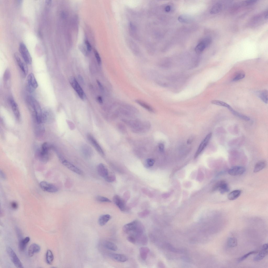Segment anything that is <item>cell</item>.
Segmentation results:
<instances>
[{"label":"cell","mask_w":268,"mask_h":268,"mask_svg":"<svg viewBox=\"0 0 268 268\" xmlns=\"http://www.w3.org/2000/svg\"><path fill=\"white\" fill-rule=\"evenodd\" d=\"M139 222L137 220H135L126 224L123 227V230L126 233L132 234L136 231Z\"/></svg>","instance_id":"cell-10"},{"label":"cell","mask_w":268,"mask_h":268,"mask_svg":"<svg viewBox=\"0 0 268 268\" xmlns=\"http://www.w3.org/2000/svg\"><path fill=\"white\" fill-rule=\"evenodd\" d=\"M158 147L160 151L161 152H164V144L161 143H160L158 145Z\"/></svg>","instance_id":"cell-53"},{"label":"cell","mask_w":268,"mask_h":268,"mask_svg":"<svg viewBox=\"0 0 268 268\" xmlns=\"http://www.w3.org/2000/svg\"><path fill=\"white\" fill-rule=\"evenodd\" d=\"M245 76V73L243 71H238L235 73L232 79V81H235L239 80L244 78Z\"/></svg>","instance_id":"cell-25"},{"label":"cell","mask_w":268,"mask_h":268,"mask_svg":"<svg viewBox=\"0 0 268 268\" xmlns=\"http://www.w3.org/2000/svg\"><path fill=\"white\" fill-rule=\"evenodd\" d=\"M97 99L98 102L100 103H102L103 102V100L102 97L100 96H98L97 98Z\"/></svg>","instance_id":"cell-58"},{"label":"cell","mask_w":268,"mask_h":268,"mask_svg":"<svg viewBox=\"0 0 268 268\" xmlns=\"http://www.w3.org/2000/svg\"><path fill=\"white\" fill-rule=\"evenodd\" d=\"M237 241L235 238L230 237L228 239L227 242V245L229 247H234L237 246Z\"/></svg>","instance_id":"cell-35"},{"label":"cell","mask_w":268,"mask_h":268,"mask_svg":"<svg viewBox=\"0 0 268 268\" xmlns=\"http://www.w3.org/2000/svg\"><path fill=\"white\" fill-rule=\"evenodd\" d=\"M205 40L199 42L196 46L195 48L196 52L199 54L201 53L206 47L209 45Z\"/></svg>","instance_id":"cell-22"},{"label":"cell","mask_w":268,"mask_h":268,"mask_svg":"<svg viewBox=\"0 0 268 268\" xmlns=\"http://www.w3.org/2000/svg\"><path fill=\"white\" fill-rule=\"evenodd\" d=\"M127 239L129 241L133 244L137 242L135 237L132 234H130L127 237Z\"/></svg>","instance_id":"cell-43"},{"label":"cell","mask_w":268,"mask_h":268,"mask_svg":"<svg viewBox=\"0 0 268 268\" xmlns=\"http://www.w3.org/2000/svg\"><path fill=\"white\" fill-rule=\"evenodd\" d=\"M211 103L214 104L227 108L228 109L231 107L230 105L227 103L219 100H212L211 101Z\"/></svg>","instance_id":"cell-38"},{"label":"cell","mask_w":268,"mask_h":268,"mask_svg":"<svg viewBox=\"0 0 268 268\" xmlns=\"http://www.w3.org/2000/svg\"><path fill=\"white\" fill-rule=\"evenodd\" d=\"M111 218V216L109 214L103 215L99 217L98 222L99 225L101 226L105 225Z\"/></svg>","instance_id":"cell-24"},{"label":"cell","mask_w":268,"mask_h":268,"mask_svg":"<svg viewBox=\"0 0 268 268\" xmlns=\"http://www.w3.org/2000/svg\"><path fill=\"white\" fill-rule=\"evenodd\" d=\"M258 95L260 98L265 103L268 102V92L266 90H263L258 92Z\"/></svg>","instance_id":"cell-31"},{"label":"cell","mask_w":268,"mask_h":268,"mask_svg":"<svg viewBox=\"0 0 268 268\" xmlns=\"http://www.w3.org/2000/svg\"><path fill=\"white\" fill-rule=\"evenodd\" d=\"M167 245L168 248L171 251L174 252H175L177 253H180L182 252V251L180 249H178L173 247L170 244H168Z\"/></svg>","instance_id":"cell-47"},{"label":"cell","mask_w":268,"mask_h":268,"mask_svg":"<svg viewBox=\"0 0 268 268\" xmlns=\"http://www.w3.org/2000/svg\"><path fill=\"white\" fill-rule=\"evenodd\" d=\"M113 200L115 204L121 211H124L126 209L125 201L119 196L115 195L113 197Z\"/></svg>","instance_id":"cell-16"},{"label":"cell","mask_w":268,"mask_h":268,"mask_svg":"<svg viewBox=\"0 0 268 268\" xmlns=\"http://www.w3.org/2000/svg\"><path fill=\"white\" fill-rule=\"evenodd\" d=\"M26 102L29 110L32 113L36 122L42 124L41 121L42 110L38 102L35 98L30 96L27 97Z\"/></svg>","instance_id":"cell-1"},{"label":"cell","mask_w":268,"mask_h":268,"mask_svg":"<svg viewBox=\"0 0 268 268\" xmlns=\"http://www.w3.org/2000/svg\"><path fill=\"white\" fill-rule=\"evenodd\" d=\"M30 240V238L28 237L21 240L19 242V247L21 251L24 250L27 244Z\"/></svg>","instance_id":"cell-32"},{"label":"cell","mask_w":268,"mask_h":268,"mask_svg":"<svg viewBox=\"0 0 268 268\" xmlns=\"http://www.w3.org/2000/svg\"><path fill=\"white\" fill-rule=\"evenodd\" d=\"M245 171V168L242 166H236L231 168L228 171V174L232 176H236L243 174Z\"/></svg>","instance_id":"cell-14"},{"label":"cell","mask_w":268,"mask_h":268,"mask_svg":"<svg viewBox=\"0 0 268 268\" xmlns=\"http://www.w3.org/2000/svg\"><path fill=\"white\" fill-rule=\"evenodd\" d=\"M118 128L122 132L124 133L126 132V130L125 126L122 124H119L118 125Z\"/></svg>","instance_id":"cell-50"},{"label":"cell","mask_w":268,"mask_h":268,"mask_svg":"<svg viewBox=\"0 0 268 268\" xmlns=\"http://www.w3.org/2000/svg\"><path fill=\"white\" fill-rule=\"evenodd\" d=\"M150 211L148 210H145L139 213L138 214L139 216L142 218H145L149 215Z\"/></svg>","instance_id":"cell-45"},{"label":"cell","mask_w":268,"mask_h":268,"mask_svg":"<svg viewBox=\"0 0 268 268\" xmlns=\"http://www.w3.org/2000/svg\"><path fill=\"white\" fill-rule=\"evenodd\" d=\"M149 251V249L147 247H142L139 249L140 256L143 260H145L146 259Z\"/></svg>","instance_id":"cell-29"},{"label":"cell","mask_w":268,"mask_h":268,"mask_svg":"<svg viewBox=\"0 0 268 268\" xmlns=\"http://www.w3.org/2000/svg\"><path fill=\"white\" fill-rule=\"evenodd\" d=\"M212 135L211 133H209L202 141L195 154L194 158H196L206 146L211 139Z\"/></svg>","instance_id":"cell-9"},{"label":"cell","mask_w":268,"mask_h":268,"mask_svg":"<svg viewBox=\"0 0 268 268\" xmlns=\"http://www.w3.org/2000/svg\"><path fill=\"white\" fill-rule=\"evenodd\" d=\"M79 48L82 53L85 55H87V54L86 49L83 46L80 45L79 47Z\"/></svg>","instance_id":"cell-54"},{"label":"cell","mask_w":268,"mask_h":268,"mask_svg":"<svg viewBox=\"0 0 268 268\" xmlns=\"http://www.w3.org/2000/svg\"><path fill=\"white\" fill-rule=\"evenodd\" d=\"M178 21L181 23H188L191 21L190 18L187 15H181L178 18Z\"/></svg>","instance_id":"cell-39"},{"label":"cell","mask_w":268,"mask_h":268,"mask_svg":"<svg viewBox=\"0 0 268 268\" xmlns=\"http://www.w3.org/2000/svg\"><path fill=\"white\" fill-rule=\"evenodd\" d=\"M85 42L88 51H91L92 50V47L90 42L87 40H86Z\"/></svg>","instance_id":"cell-52"},{"label":"cell","mask_w":268,"mask_h":268,"mask_svg":"<svg viewBox=\"0 0 268 268\" xmlns=\"http://www.w3.org/2000/svg\"><path fill=\"white\" fill-rule=\"evenodd\" d=\"M268 244L265 243L262 247L261 249L254 259L256 261H259L263 259L268 254Z\"/></svg>","instance_id":"cell-13"},{"label":"cell","mask_w":268,"mask_h":268,"mask_svg":"<svg viewBox=\"0 0 268 268\" xmlns=\"http://www.w3.org/2000/svg\"><path fill=\"white\" fill-rule=\"evenodd\" d=\"M27 88L30 92H33L37 87L38 84L33 74L31 73L28 75L27 79Z\"/></svg>","instance_id":"cell-6"},{"label":"cell","mask_w":268,"mask_h":268,"mask_svg":"<svg viewBox=\"0 0 268 268\" xmlns=\"http://www.w3.org/2000/svg\"><path fill=\"white\" fill-rule=\"evenodd\" d=\"M89 146L85 145L82 148V151L85 155L87 157H90L91 154V150Z\"/></svg>","instance_id":"cell-41"},{"label":"cell","mask_w":268,"mask_h":268,"mask_svg":"<svg viewBox=\"0 0 268 268\" xmlns=\"http://www.w3.org/2000/svg\"><path fill=\"white\" fill-rule=\"evenodd\" d=\"M105 180L109 182H112L114 181L116 179L115 176L113 175H108L104 178Z\"/></svg>","instance_id":"cell-44"},{"label":"cell","mask_w":268,"mask_h":268,"mask_svg":"<svg viewBox=\"0 0 268 268\" xmlns=\"http://www.w3.org/2000/svg\"><path fill=\"white\" fill-rule=\"evenodd\" d=\"M10 103L13 111L15 118L18 120H19L20 115L17 104L14 100L12 99L10 100Z\"/></svg>","instance_id":"cell-19"},{"label":"cell","mask_w":268,"mask_h":268,"mask_svg":"<svg viewBox=\"0 0 268 268\" xmlns=\"http://www.w3.org/2000/svg\"><path fill=\"white\" fill-rule=\"evenodd\" d=\"M35 127V132L37 136H40L42 135L44 132V129L42 124H38L36 123Z\"/></svg>","instance_id":"cell-30"},{"label":"cell","mask_w":268,"mask_h":268,"mask_svg":"<svg viewBox=\"0 0 268 268\" xmlns=\"http://www.w3.org/2000/svg\"><path fill=\"white\" fill-rule=\"evenodd\" d=\"M19 48V52L24 62L27 64H31L32 62V58L26 45L23 43H21Z\"/></svg>","instance_id":"cell-3"},{"label":"cell","mask_w":268,"mask_h":268,"mask_svg":"<svg viewBox=\"0 0 268 268\" xmlns=\"http://www.w3.org/2000/svg\"><path fill=\"white\" fill-rule=\"evenodd\" d=\"M97 170L98 174L104 178L109 174L108 170L105 166L102 163H100L97 166Z\"/></svg>","instance_id":"cell-18"},{"label":"cell","mask_w":268,"mask_h":268,"mask_svg":"<svg viewBox=\"0 0 268 268\" xmlns=\"http://www.w3.org/2000/svg\"><path fill=\"white\" fill-rule=\"evenodd\" d=\"M62 17H65L66 14L64 12H63L62 13Z\"/></svg>","instance_id":"cell-61"},{"label":"cell","mask_w":268,"mask_h":268,"mask_svg":"<svg viewBox=\"0 0 268 268\" xmlns=\"http://www.w3.org/2000/svg\"><path fill=\"white\" fill-rule=\"evenodd\" d=\"M59 159L62 164L67 168L74 172L79 175H82L83 172L79 168L65 159L59 154H58Z\"/></svg>","instance_id":"cell-5"},{"label":"cell","mask_w":268,"mask_h":268,"mask_svg":"<svg viewBox=\"0 0 268 268\" xmlns=\"http://www.w3.org/2000/svg\"><path fill=\"white\" fill-rule=\"evenodd\" d=\"M40 250V247L38 245L35 243H33L29 248L28 255L29 256L32 257L35 253L39 252Z\"/></svg>","instance_id":"cell-20"},{"label":"cell","mask_w":268,"mask_h":268,"mask_svg":"<svg viewBox=\"0 0 268 268\" xmlns=\"http://www.w3.org/2000/svg\"><path fill=\"white\" fill-rule=\"evenodd\" d=\"M135 102L148 111L151 112H154V111L153 108L144 101L141 100L137 99L135 100Z\"/></svg>","instance_id":"cell-23"},{"label":"cell","mask_w":268,"mask_h":268,"mask_svg":"<svg viewBox=\"0 0 268 268\" xmlns=\"http://www.w3.org/2000/svg\"><path fill=\"white\" fill-rule=\"evenodd\" d=\"M96 200L99 202H111V201L108 198L100 196H98L96 197Z\"/></svg>","instance_id":"cell-42"},{"label":"cell","mask_w":268,"mask_h":268,"mask_svg":"<svg viewBox=\"0 0 268 268\" xmlns=\"http://www.w3.org/2000/svg\"><path fill=\"white\" fill-rule=\"evenodd\" d=\"M241 193V191L239 190L233 191L228 194V199L230 200H235L240 196Z\"/></svg>","instance_id":"cell-27"},{"label":"cell","mask_w":268,"mask_h":268,"mask_svg":"<svg viewBox=\"0 0 268 268\" xmlns=\"http://www.w3.org/2000/svg\"><path fill=\"white\" fill-rule=\"evenodd\" d=\"M46 259L47 264L50 265L52 264L54 259V256L52 252L50 250H48L46 252Z\"/></svg>","instance_id":"cell-33"},{"label":"cell","mask_w":268,"mask_h":268,"mask_svg":"<svg viewBox=\"0 0 268 268\" xmlns=\"http://www.w3.org/2000/svg\"><path fill=\"white\" fill-rule=\"evenodd\" d=\"M171 7L170 6H166L165 8V10L167 12H169L170 10Z\"/></svg>","instance_id":"cell-57"},{"label":"cell","mask_w":268,"mask_h":268,"mask_svg":"<svg viewBox=\"0 0 268 268\" xmlns=\"http://www.w3.org/2000/svg\"><path fill=\"white\" fill-rule=\"evenodd\" d=\"M10 73L8 70H7L4 72V81H7L10 77Z\"/></svg>","instance_id":"cell-49"},{"label":"cell","mask_w":268,"mask_h":268,"mask_svg":"<svg viewBox=\"0 0 268 268\" xmlns=\"http://www.w3.org/2000/svg\"><path fill=\"white\" fill-rule=\"evenodd\" d=\"M87 137L88 140L97 151L100 154L103 155L104 153L102 148L93 137L90 134H88L87 135Z\"/></svg>","instance_id":"cell-17"},{"label":"cell","mask_w":268,"mask_h":268,"mask_svg":"<svg viewBox=\"0 0 268 268\" xmlns=\"http://www.w3.org/2000/svg\"><path fill=\"white\" fill-rule=\"evenodd\" d=\"M258 252V251L257 250H254L252 251H250L245 254L244 255L238 258L237 260V261L238 262H241L247 258L250 255L256 253Z\"/></svg>","instance_id":"cell-40"},{"label":"cell","mask_w":268,"mask_h":268,"mask_svg":"<svg viewBox=\"0 0 268 268\" xmlns=\"http://www.w3.org/2000/svg\"><path fill=\"white\" fill-rule=\"evenodd\" d=\"M52 146L47 142L44 143L41 147H35V153L36 157L38 159L42 162L46 163L49 158V150Z\"/></svg>","instance_id":"cell-2"},{"label":"cell","mask_w":268,"mask_h":268,"mask_svg":"<svg viewBox=\"0 0 268 268\" xmlns=\"http://www.w3.org/2000/svg\"><path fill=\"white\" fill-rule=\"evenodd\" d=\"M40 186L43 190L49 192H56L58 190V188L55 185L45 181L40 182Z\"/></svg>","instance_id":"cell-11"},{"label":"cell","mask_w":268,"mask_h":268,"mask_svg":"<svg viewBox=\"0 0 268 268\" xmlns=\"http://www.w3.org/2000/svg\"><path fill=\"white\" fill-rule=\"evenodd\" d=\"M7 251L11 260L15 266L17 268H23L22 263L13 249L8 247L7 248Z\"/></svg>","instance_id":"cell-7"},{"label":"cell","mask_w":268,"mask_h":268,"mask_svg":"<svg viewBox=\"0 0 268 268\" xmlns=\"http://www.w3.org/2000/svg\"><path fill=\"white\" fill-rule=\"evenodd\" d=\"M257 1V0H249L246 1V3L247 4H251L255 3Z\"/></svg>","instance_id":"cell-56"},{"label":"cell","mask_w":268,"mask_h":268,"mask_svg":"<svg viewBox=\"0 0 268 268\" xmlns=\"http://www.w3.org/2000/svg\"><path fill=\"white\" fill-rule=\"evenodd\" d=\"M104 245L106 248L113 251H116L118 249V247L116 245L110 242H105L104 243Z\"/></svg>","instance_id":"cell-36"},{"label":"cell","mask_w":268,"mask_h":268,"mask_svg":"<svg viewBox=\"0 0 268 268\" xmlns=\"http://www.w3.org/2000/svg\"><path fill=\"white\" fill-rule=\"evenodd\" d=\"M218 189L222 194L228 192L229 190L228 184L224 180L220 181L217 182L213 187L212 191H214Z\"/></svg>","instance_id":"cell-8"},{"label":"cell","mask_w":268,"mask_h":268,"mask_svg":"<svg viewBox=\"0 0 268 268\" xmlns=\"http://www.w3.org/2000/svg\"><path fill=\"white\" fill-rule=\"evenodd\" d=\"M14 57L21 72L24 75L26 76L28 72V69L27 65L22 61L18 53H15Z\"/></svg>","instance_id":"cell-12"},{"label":"cell","mask_w":268,"mask_h":268,"mask_svg":"<svg viewBox=\"0 0 268 268\" xmlns=\"http://www.w3.org/2000/svg\"><path fill=\"white\" fill-rule=\"evenodd\" d=\"M222 5L219 3H217L214 5L210 10V13L216 14L219 13L222 9Z\"/></svg>","instance_id":"cell-28"},{"label":"cell","mask_w":268,"mask_h":268,"mask_svg":"<svg viewBox=\"0 0 268 268\" xmlns=\"http://www.w3.org/2000/svg\"><path fill=\"white\" fill-rule=\"evenodd\" d=\"M266 166V163L263 161H260L258 162L255 165L254 172H258L262 170Z\"/></svg>","instance_id":"cell-34"},{"label":"cell","mask_w":268,"mask_h":268,"mask_svg":"<svg viewBox=\"0 0 268 268\" xmlns=\"http://www.w3.org/2000/svg\"><path fill=\"white\" fill-rule=\"evenodd\" d=\"M97 81L99 87L100 89H103V86L100 82L98 80H97Z\"/></svg>","instance_id":"cell-59"},{"label":"cell","mask_w":268,"mask_h":268,"mask_svg":"<svg viewBox=\"0 0 268 268\" xmlns=\"http://www.w3.org/2000/svg\"><path fill=\"white\" fill-rule=\"evenodd\" d=\"M192 140L191 139H188L187 141V144H190L192 142Z\"/></svg>","instance_id":"cell-60"},{"label":"cell","mask_w":268,"mask_h":268,"mask_svg":"<svg viewBox=\"0 0 268 268\" xmlns=\"http://www.w3.org/2000/svg\"><path fill=\"white\" fill-rule=\"evenodd\" d=\"M0 176L3 179H5L6 178V177L5 174L3 171L1 170H0Z\"/></svg>","instance_id":"cell-55"},{"label":"cell","mask_w":268,"mask_h":268,"mask_svg":"<svg viewBox=\"0 0 268 268\" xmlns=\"http://www.w3.org/2000/svg\"><path fill=\"white\" fill-rule=\"evenodd\" d=\"M53 118L52 113L49 109H45L42 110L41 117L42 124L51 121Z\"/></svg>","instance_id":"cell-15"},{"label":"cell","mask_w":268,"mask_h":268,"mask_svg":"<svg viewBox=\"0 0 268 268\" xmlns=\"http://www.w3.org/2000/svg\"><path fill=\"white\" fill-rule=\"evenodd\" d=\"M69 81L80 98L82 100L84 99L85 97L84 93L75 78L73 76L71 77L69 79Z\"/></svg>","instance_id":"cell-4"},{"label":"cell","mask_w":268,"mask_h":268,"mask_svg":"<svg viewBox=\"0 0 268 268\" xmlns=\"http://www.w3.org/2000/svg\"><path fill=\"white\" fill-rule=\"evenodd\" d=\"M94 54L97 62L99 65H100L101 60L100 56L98 52L96 50H94Z\"/></svg>","instance_id":"cell-48"},{"label":"cell","mask_w":268,"mask_h":268,"mask_svg":"<svg viewBox=\"0 0 268 268\" xmlns=\"http://www.w3.org/2000/svg\"><path fill=\"white\" fill-rule=\"evenodd\" d=\"M10 205L12 208L14 209H16L18 206L17 203L15 201H13L11 202Z\"/></svg>","instance_id":"cell-51"},{"label":"cell","mask_w":268,"mask_h":268,"mask_svg":"<svg viewBox=\"0 0 268 268\" xmlns=\"http://www.w3.org/2000/svg\"><path fill=\"white\" fill-rule=\"evenodd\" d=\"M154 163V160L151 158L147 159L146 161V164L148 167H151L153 166Z\"/></svg>","instance_id":"cell-46"},{"label":"cell","mask_w":268,"mask_h":268,"mask_svg":"<svg viewBox=\"0 0 268 268\" xmlns=\"http://www.w3.org/2000/svg\"><path fill=\"white\" fill-rule=\"evenodd\" d=\"M109 256L112 258L119 262H124L128 260V258L125 255L120 254L110 253Z\"/></svg>","instance_id":"cell-21"},{"label":"cell","mask_w":268,"mask_h":268,"mask_svg":"<svg viewBox=\"0 0 268 268\" xmlns=\"http://www.w3.org/2000/svg\"><path fill=\"white\" fill-rule=\"evenodd\" d=\"M136 238V241L142 245L146 244L147 243V236L143 233L134 235Z\"/></svg>","instance_id":"cell-26"},{"label":"cell","mask_w":268,"mask_h":268,"mask_svg":"<svg viewBox=\"0 0 268 268\" xmlns=\"http://www.w3.org/2000/svg\"><path fill=\"white\" fill-rule=\"evenodd\" d=\"M234 115L245 121L250 120V118L248 116L241 114L233 109L230 111Z\"/></svg>","instance_id":"cell-37"}]
</instances>
